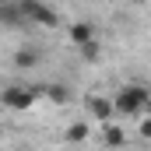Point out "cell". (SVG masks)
I'll return each mask as SVG.
<instances>
[{
	"mask_svg": "<svg viewBox=\"0 0 151 151\" xmlns=\"http://www.w3.org/2000/svg\"><path fill=\"white\" fill-rule=\"evenodd\" d=\"M42 95H46L53 106H67V102H70V88H67V84H60V81L42 84Z\"/></svg>",
	"mask_w": 151,
	"mask_h": 151,
	"instance_id": "8",
	"label": "cell"
},
{
	"mask_svg": "<svg viewBox=\"0 0 151 151\" xmlns=\"http://www.w3.org/2000/svg\"><path fill=\"white\" fill-rule=\"evenodd\" d=\"M18 11H21L25 25H42V28H56V25H60L56 7H49V4H42V0H18Z\"/></svg>",
	"mask_w": 151,
	"mask_h": 151,
	"instance_id": "3",
	"label": "cell"
},
{
	"mask_svg": "<svg viewBox=\"0 0 151 151\" xmlns=\"http://www.w3.org/2000/svg\"><path fill=\"white\" fill-rule=\"evenodd\" d=\"M88 113H95L99 123H109V119H113V99H106V95H91V99H88Z\"/></svg>",
	"mask_w": 151,
	"mask_h": 151,
	"instance_id": "6",
	"label": "cell"
},
{
	"mask_svg": "<svg viewBox=\"0 0 151 151\" xmlns=\"http://www.w3.org/2000/svg\"><path fill=\"white\" fill-rule=\"evenodd\" d=\"M102 137H106V144H109V148H123V141H127V137H123V127H116V123L106 127V134H102Z\"/></svg>",
	"mask_w": 151,
	"mask_h": 151,
	"instance_id": "10",
	"label": "cell"
},
{
	"mask_svg": "<svg viewBox=\"0 0 151 151\" xmlns=\"http://www.w3.org/2000/svg\"><path fill=\"white\" fill-rule=\"evenodd\" d=\"M39 63H42V49H39V46H21V49L14 53V67H18V70H32Z\"/></svg>",
	"mask_w": 151,
	"mask_h": 151,
	"instance_id": "4",
	"label": "cell"
},
{
	"mask_svg": "<svg viewBox=\"0 0 151 151\" xmlns=\"http://www.w3.org/2000/svg\"><path fill=\"white\" fill-rule=\"evenodd\" d=\"M77 49H81V56H84L88 63H95V60H99V53H102V46H99V39H95V42H84V46H77Z\"/></svg>",
	"mask_w": 151,
	"mask_h": 151,
	"instance_id": "11",
	"label": "cell"
},
{
	"mask_svg": "<svg viewBox=\"0 0 151 151\" xmlns=\"http://www.w3.org/2000/svg\"><path fill=\"white\" fill-rule=\"evenodd\" d=\"M141 137H151V119H141Z\"/></svg>",
	"mask_w": 151,
	"mask_h": 151,
	"instance_id": "12",
	"label": "cell"
},
{
	"mask_svg": "<svg viewBox=\"0 0 151 151\" xmlns=\"http://www.w3.org/2000/svg\"><path fill=\"white\" fill-rule=\"evenodd\" d=\"M0 28H25V18L18 11V4H0Z\"/></svg>",
	"mask_w": 151,
	"mask_h": 151,
	"instance_id": "7",
	"label": "cell"
},
{
	"mask_svg": "<svg viewBox=\"0 0 151 151\" xmlns=\"http://www.w3.org/2000/svg\"><path fill=\"white\" fill-rule=\"evenodd\" d=\"M88 134H91V127H88V123H70V127H67V141H70V144L88 141Z\"/></svg>",
	"mask_w": 151,
	"mask_h": 151,
	"instance_id": "9",
	"label": "cell"
},
{
	"mask_svg": "<svg viewBox=\"0 0 151 151\" xmlns=\"http://www.w3.org/2000/svg\"><path fill=\"white\" fill-rule=\"evenodd\" d=\"M67 39H70L74 46H84V42H95V25H91V21H74V25L67 28Z\"/></svg>",
	"mask_w": 151,
	"mask_h": 151,
	"instance_id": "5",
	"label": "cell"
},
{
	"mask_svg": "<svg viewBox=\"0 0 151 151\" xmlns=\"http://www.w3.org/2000/svg\"><path fill=\"white\" fill-rule=\"evenodd\" d=\"M151 95L144 84H127V88H119V95L113 99V113L119 116H144V109H148Z\"/></svg>",
	"mask_w": 151,
	"mask_h": 151,
	"instance_id": "1",
	"label": "cell"
},
{
	"mask_svg": "<svg viewBox=\"0 0 151 151\" xmlns=\"http://www.w3.org/2000/svg\"><path fill=\"white\" fill-rule=\"evenodd\" d=\"M39 99H42V84H39V88L35 84H32V88H28V84H7V88L0 91V102H4L11 113H28Z\"/></svg>",
	"mask_w": 151,
	"mask_h": 151,
	"instance_id": "2",
	"label": "cell"
}]
</instances>
